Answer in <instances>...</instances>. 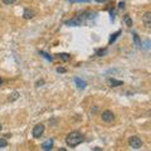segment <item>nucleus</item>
<instances>
[{"instance_id":"obj_10","label":"nucleus","mask_w":151,"mask_h":151,"mask_svg":"<svg viewBox=\"0 0 151 151\" xmlns=\"http://www.w3.org/2000/svg\"><path fill=\"white\" fill-rule=\"evenodd\" d=\"M58 58L62 60V62H68V60L70 59V55L67 54V53H59L58 54Z\"/></svg>"},{"instance_id":"obj_24","label":"nucleus","mask_w":151,"mask_h":151,"mask_svg":"<svg viewBox=\"0 0 151 151\" xmlns=\"http://www.w3.org/2000/svg\"><path fill=\"white\" fill-rule=\"evenodd\" d=\"M0 130H1V125H0Z\"/></svg>"},{"instance_id":"obj_20","label":"nucleus","mask_w":151,"mask_h":151,"mask_svg":"<svg viewBox=\"0 0 151 151\" xmlns=\"http://www.w3.org/2000/svg\"><path fill=\"white\" fill-rule=\"evenodd\" d=\"M57 72H58V73H64L65 72V68H57Z\"/></svg>"},{"instance_id":"obj_13","label":"nucleus","mask_w":151,"mask_h":151,"mask_svg":"<svg viewBox=\"0 0 151 151\" xmlns=\"http://www.w3.org/2000/svg\"><path fill=\"white\" fill-rule=\"evenodd\" d=\"M18 98H19V93H18V92H13V93L10 94V96H9V98H8V100L10 101V102H13V101L18 100Z\"/></svg>"},{"instance_id":"obj_19","label":"nucleus","mask_w":151,"mask_h":151,"mask_svg":"<svg viewBox=\"0 0 151 151\" xmlns=\"http://www.w3.org/2000/svg\"><path fill=\"white\" fill-rule=\"evenodd\" d=\"M70 3H77V1H79V3H87V1H91V0H69Z\"/></svg>"},{"instance_id":"obj_7","label":"nucleus","mask_w":151,"mask_h":151,"mask_svg":"<svg viewBox=\"0 0 151 151\" xmlns=\"http://www.w3.org/2000/svg\"><path fill=\"white\" fill-rule=\"evenodd\" d=\"M108 84H110L111 87H119V86H122L124 82H122V81H117V79H115V78H110V79H108Z\"/></svg>"},{"instance_id":"obj_6","label":"nucleus","mask_w":151,"mask_h":151,"mask_svg":"<svg viewBox=\"0 0 151 151\" xmlns=\"http://www.w3.org/2000/svg\"><path fill=\"white\" fill-rule=\"evenodd\" d=\"M53 140H47L45 141V142H43V144H42V149H43L44 151H48V150H52V149H53Z\"/></svg>"},{"instance_id":"obj_11","label":"nucleus","mask_w":151,"mask_h":151,"mask_svg":"<svg viewBox=\"0 0 151 151\" xmlns=\"http://www.w3.org/2000/svg\"><path fill=\"white\" fill-rule=\"evenodd\" d=\"M119 35H121V30H119V32H116V33H113V34H111L110 40H108V43L112 44L113 42H115V40L117 39V38H119Z\"/></svg>"},{"instance_id":"obj_22","label":"nucleus","mask_w":151,"mask_h":151,"mask_svg":"<svg viewBox=\"0 0 151 151\" xmlns=\"http://www.w3.org/2000/svg\"><path fill=\"white\" fill-rule=\"evenodd\" d=\"M43 83H44V81H38V82H37V87H40Z\"/></svg>"},{"instance_id":"obj_8","label":"nucleus","mask_w":151,"mask_h":151,"mask_svg":"<svg viewBox=\"0 0 151 151\" xmlns=\"http://www.w3.org/2000/svg\"><path fill=\"white\" fill-rule=\"evenodd\" d=\"M74 82H76V84H77V87H78L79 89L86 88V86H87V83L84 82L83 79H81V78H76V79H74Z\"/></svg>"},{"instance_id":"obj_12","label":"nucleus","mask_w":151,"mask_h":151,"mask_svg":"<svg viewBox=\"0 0 151 151\" xmlns=\"http://www.w3.org/2000/svg\"><path fill=\"white\" fill-rule=\"evenodd\" d=\"M124 22H125V24L127 25V27H132V19L130 18V15H126L124 17Z\"/></svg>"},{"instance_id":"obj_23","label":"nucleus","mask_w":151,"mask_h":151,"mask_svg":"<svg viewBox=\"0 0 151 151\" xmlns=\"http://www.w3.org/2000/svg\"><path fill=\"white\" fill-rule=\"evenodd\" d=\"M1 83H3V79H1V78H0V86H1Z\"/></svg>"},{"instance_id":"obj_16","label":"nucleus","mask_w":151,"mask_h":151,"mask_svg":"<svg viewBox=\"0 0 151 151\" xmlns=\"http://www.w3.org/2000/svg\"><path fill=\"white\" fill-rule=\"evenodd\" d=\"M105 54H107V49H101L96 53V55H98V57H103Z\"/></svg>"},{"instance_id":"obj_3","label":"nucleus","mask_w":151,"mask_h":151,"mask_svg":"<svg viewBox=\"0 0 151 151\" xmlns=\"http://www.w3.org/2000/svg\"><path fill=\"white\" fill-rule=\"evenodd\" d=\"M44 130H45V127H44L43 124H38V125H35L34 127H33V131H32L33 137H34V139H39L40 136L44 134Z\"/></svg>"},{"instance_id":"obj_18","label":"nucleus","mask_w":151,"mask_h":151,"mask_svg":"<svg viewBox=\"0 0 151 151\" xmlns=\"http://www.w3.org/2000/svg\"><path fill=\"white\" fill-rule=\"evenodd\" d=\"M17 0H3V3L5 4V5H10V4H13V3H15Z\"/></svg>"},{"instance_id":"obj_9","label":"nucleus","mask_w":151,"mask_h":151,"mask_svg":"<svg viewBox=\"0 0 151 151\" xmlns=\"http://www.w3.org/2000/svg\"><path fill=\"white\" fill-rule=\"evenodd\" d=\"M33 17H34V12L30 10V9H25L24 13H23V18L27 19V20L28 19H32Z\"/></svg>"},{"instance_id":"obj_17","label":"nucleus","mask_w":151,"mask_h":151,"mask_svg":"<svg viewBox=\"0 0 151 151\" xmlns=\"http://www.w3.org/2000/svg\"><path fill=\"white\" fill-rule=\"evenodd\" d=\"M40 54L43 55L44 58H47L48 60H50V62H52V60H53V57H52V55H49V54H47V53H44V52H40Z\"/></svg>"},{"instance_id":"obj_4","label":"nucleus","mask_w":151,"mask_h":151,"mask_svg":"<svg viewBox=\"0 0 151 151\" xmlns=\"http://www.w3.org/2000/svg\"><path fill=\"white\" fill-rule=\"evenodd\" d=\"M101 119H102V121H105V122H112L113 120H115V115H113L112 111L106 110V111L102 112Z\"/></svg>"},{"instance_id":"obj_21","label":"nucleus","mask_w":151,"mask_h":151,"mask_svg":"<svg viewBox=\"0 0 151 151\" xmlns=\"http://www.w3.org/2000/svg\"><path fill=\"white\" fill-rule=\"evenodd\" d=\"M124 6H125V3H124V1L119 3V8H120V9H124Z\"/></svg>"},{"instance_id":"obj_14","label":"nucleus","mask_w":151,"mask_h":151,"mask_svg":"<svg viewBox=\"0 0 151 151\" xmlns=\"http://www.w3.org/2000/svg\"><path fill=\"white\" fill-rule=\"evenodd\" d=\"M132 35H134V40H135V43H136V45H137V47H140V45H141V40H140V38H139V35H137V34H136V33H134V34H132Z\"/></svg>"},{"instance_id":"obj_1","label":"nucleus","mask_w":151,"mask_h":151,"mask_svg":"<svg viewBox=\"0 0 151 151\" xmlns=\"http://www.w3.org/2000/svg\"><path fill=\"white\" fill-rule=\"evenodd\" d=\"M83 140H84V136L79 131H72L65 137V144L69 147H76V146H78L81 142H83Z\"/></svg>"},{"instance_id":"obj_15","label":"nucleus","mask_w":151,"mask_h":151,"mask_svg":"<svg viewBox=\"0 0 151 151\" xmlns=\"http://www.w3.org/2000/svg\"><path fill=\"white\" fill-rule=\"evenodd\" d=\"M8 146V141L5 139H0V149H4Z\"/></svg>"},{"instance_id":"obj_2","label":"nucleus","mask_w":151,"mask_h":151,"mask_svg":"<svg viewBox=\"0 0 151 151\" xmlns=\"http://www.w3.org/2000/svg\"><path fill=\"white\" fill-rule=\"evenodd\" d=\"M129 145L135 150L141 149L142 147V140H141L139 136H131V137L129 139Z\"/></svg>"},{"instance_id":"obj_5","label":"nucleus","mask_w":151,"mask_h":151,"mask_svg":"<svg viewBox=\"0 0 151 151\" xmlns=\"http://www.w3.org/2000/svg\"><path fill=\"white\" fill-rule=\"evenodd\" d=\"M142 20H144V24L146 25V28H150L151 27V12H146L145 13Z\"/></svg>"}]
</instances>
